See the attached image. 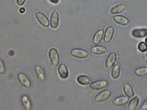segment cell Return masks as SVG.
Listing matches in <instances>:
<instances>
[{
  "mask_svg": "<svg viewBox=\"0 0 147 110\" xmlns=\"http://www.w3.org/2000/svg\"><path fill=\"white\" fill-rule=\"evenodd\" d=\"M129 101V98L126 96H120L114 99L113 104L115 106L122 107L127 105Z\"/></svg>",
  "mask_w": 147,
  "mask_h": 110,
  "instance_id": "cell-9",
  "label": "cell"
},
{
  "mask_svg": "<svg viewBox=\"0 0 147 110\" xmlns=\"http://www.w3.org/2000/svg\"><path fill=\"white\" fill-rule=\"evenodd\" d=\"M71 54L74 57L80 59L86 58L89 56L88 51L82 49H74L71 50Z\"/></svg>",
  "mask_w": 147,
  "mask_h": 110,
  "instance_id": "cell-3",
  "label": "cell"
},
{
  "mask_svg": "<svg viewBox=\"0 0 147 110\" xmlns=\"http://www.w3.org/2000/svg\"><path fill=\"white\" fill-rule=\"evenodd\" d=\"M17 78L20 84L26 88H29L31 87V82L24 74H19L17 76Z\"/></svg>",
  "mask_w": 147,
  "mask_h": 110,
  "instance_id": "cell-7",
  "label": "cell"
},
{
  "mask_svg": "<svg viewBox=\"0 0 147 110\" xmlns=\"http://www.w3.org/2000/svg\"><path fill=\"white\" fill-rule=\"evenodd\" d=\"M22 104L26 110H30L31 108V103L29 98L27 96H24L21 98Z\"/></svg>",
  "mask_w": 147,
  "mask_h": 110,
  "instance_id": "cell-22",
  "label": "cell"
},
{
  "mask_svg": "<svg viewBox=\"0 0 147 110\" xmlns=\"http://www.w3.org/2000/svg\"><path fill=\"white\" fill-rule=\"evenodd\" d=\"M108 85V82L105 80H98L92 82L90 84V87L93 90L98 91L105 88Z\"/></svg>",
  "mask_w": 147,
  "mask_h": 110,
  "instance_id": "cell-4",
  "label": "cell"
},
{
  "mask_svg": "<svg viewBox=\"0 0 147 110\" xmlns=\"http://www.w3.org/2000/svg\"><path fill=\"white\" fill-rule=\"evenodd\" d=\"M132 36L137 38H142L147 36V29H135L132 31Z\"/></svg>",
  "mask_w": 147,
  "mask_h": 110,
  "instance_id": "cell-11",
  "label": "cell"
},
{
  "mask_svg": "<svg viewBox=\"0 0 147 110\" xmlns=\"http://www.w3.org/2000/svg\"><path fill=\"white\" fill-rule=\"evenodd\" d=\"M25 10L24 8H22L21 9H20V13H23L25 12Z\"/></svg>",
  "mask_w": 147,
  "mask_h": 110,
  "instance_id": "cell-29",
  "label": "cell"
},
{
  "mask_svg": "<svg viewBox=\"0 0 147 110\" xmlns=\"http://www.w3.org/2000/svg\"><path fill=\"white\" fill-rule=\"evenodd\" d=\"M138 49L142 53L146 52L147 51V45L144 42H141L138 45Z\"/></svg>",
  "mask_w": 147,
  "mask_h": 110,
  "instance_id": "cell-24",
  "label": "cell"
},
{
  "mask_svg": "<svg viewBox=\"0 0 147 110\" xmlns=\"http://www.w3.org/2000/svg\"><path fill=\"white\" fill-rule=\"evenodd\" d=\"M126 9V5L124 4H120L111 8L110 13L111 15L118 14L122 13Z\"/></svg>",
  "mask_w": 147,
  "mask_h": 110,
  "instance_id": "cell-18",
  "label": "cell"
},
{
  "mask_svg": "<svg viewBox=\"0 0 147 110\" xmlns=\"http://www.w3.org/2000/svg\"><path fill=\"white\" fill-rule=\"evenodd\" d=\"M141 109L142 110H147V100L143 104Z\"/></svg>",
  "mask_w": 147,
  "mask_h": 110,
  "instance_id": "cell-26",
  "label": "cell"
},
{
  "mask_svg": "<svg viewBox=\"0 0 147 110\" xmlns=\"http://www.w3.org/2000/svg\"><path fill=\"white\" fill-rule=\"evenodd\" d=\"M26 0H16V3L19 5L22 6L24 4Z\"/></svg>",
  "mask_w": 147,
  "mask_h": 110,
  "instance_id": "cell-27",
  "label": "cell"
},
{
  "mask_svg": "<svg viewBox=\"0 0 147 110\" xmlns=\"http://www.w3.org/2000/svg\"><path fill=\"white\" fill-rule=\"evenodd\" d=\"M123 91L125 94L129 98H133L134 96V92L132 86L128 83H125L123 86Z\"/></svg>",
  "mask_w": 147,
  "mask_h": 110,
  "instance_id": "cell-17",
  "label": "cell"
},
{
  "mask_svg": "<svg viewBox=\"0 0 147 110\" xmlns=\"http://www.w3.org/2000/svg\"><path fill=\"white\" fill-rule=\"evenodd\" d=\"M111 96V92L109 90H104L98 93L95 97V101L96 103H102L108 101Z\"/></svg>",
  "mask_w": 147,
  "mask_h": 110,
  "instance_id": "cell-2",
  "label": "cell"
},
{
  "mask_svg": "<svg viewBox=\"0 0 147 110\" xmlns=\"http://www.w3.org/2000/svg\"><path fill=\"white\" fill-rule=\"evenodd\" d=\"M120 74V67L118 64L115 65L111 70V75L112 78L117 79L119 77Z\"/></svg>",
  "mask_w": 147,
  "mask_h": 110,
  "instance_id": "cell-21",
  "label": "cell"
},
{
  "mask_svg": "<svg viewBox=\"0 0 147 110\" xmlns=\"http://www.w3.org/2000/svg\"><path fill=\"white\" fill-rule=\"evenodd\" d=\"M59 16L58 12L54 10L51 13L50 19V25L52 28L56 29L58 27L59 24Z\"/></svg>",
  "mask_w": 147,
  "mask_h": 110,
  "instance_id": "cell-6",
  "label": "cell"
},
{
  "mask_svg": "<svg viewBox=\"0 0 147 110\" xmlns=\"http://www.w3.org/2000/svg\"><path fill=\"white\" fill-rule=\"evenodd\" d=\"M49 57L51 65L53 67L58 66L60 62L59 55L57 49L52 48L49 52Z\"/></svg>",
  "mask_w": 147,
  "mask_h": 110,
  "instance_id": "cell-1",
  "label": "cell"
},
{
  "mask_svg": "<svg viewBox=\"0 0 147 110\" xmlns=\"http://www.w3.org/2000/svg\"><path fill=\"white\" fill-rule=\"evenodd\" d=\"M140 102V99L138 97H135L133 98L128 105V108L130 110H135L137 109Z\"/></svg>",
  "mask_w": 147,
  "mask_h": 110,
  "instance_id": "cell-20",
  "label": "cell"
},
{
  "mask_svg": "<svg viewBox=\"0 0 147 110\" xmlns=\"http://www.w3.org/2000/svg\"><path fill=\"white\" fill-rule=\"evenodd\" d=\"M115 30L112 26H109L107 28L104 37V40L106 43H110L113 38Z\"/></svg>",
  "mask_w": 147,
  "mask_h": 110,
  "instance_id": "cell-10",
  "label": "cell"
},
{
  "mask_svg": "<svg viewBox=\"0 0 147 110\" xmlns=\"http://www.w3.org/2000/svg\"><path fill=\"white\" fill-rule=\"evenodd\" d=\"M58 72L59 76L62 79H67L69 76L68 69L65 64H61L58 68Z\"/></svg>",
  "mask_w": 147,
  "mask_h": 110,
  "instance_id": "cell-15",
  "label": "cell"
},
{
  "mask_svg": "<svg viewBox=\"0 0 147 110\" xmlns=\"http://www.w3.org/2000/svg\"><path fill=\"white\" fill-rule=\"evenodd\" d=\"M91 52L96 55H101L106 53L108 52V49L105 46L96 45L93 46L91 49Z\"/></svg>",
  "mask_w": 147,
  "mask_h": 110,
  "instance_id": "cell-13",
  "label": "cell"
},
{
  "mask_svg": "<svg viewBox=\"0 0 147 110\" xmlns=\"http://www.w3.org/2000/svg\"><path fill=\"white\" fill-rule=\"evenodd\" d=\"M5 72V68L4 63L1 59H0V74H3Z\"/></svg>",
  "mask_w": 147,
  "mask_h": 110,
  "instance_id": "cell-25",
  "label": "cell"
},
{
  "mask_svg": "<svg viewBox=\"0 0 147 110\" xmlns=\"http://www.w3.org/2000/svg\"><path fill=\"white\" fill-rule=\"evenodd\" d=\"M35 17L37 21L42 26L45 28H47L49 26L50 22L48 17L44 13L41 12H37L35 14Z\"/></svg>",
  "mask_w": 147,
  "mask_h": 110,
  "instance_id": "cell-5",
  "label": "cell"
},
{
  "mask_svg": "<svg viewBox=\"0 0 147 110\" xmlns=\"http://www.w3.org/2000/svg\"><path fill=\"white\" fill-rule=\"evenodd\" d=\"M50 2L53 4H57L58 3L59 0H49Z\"/></svg>",
  "mask_w": 147,
  "mask_h": 110,
  "instance_id": "cell-28",
  "label": "cell"
},
{
  "mask_svg": "<svg viewBox=\"0 0 147 110\" xmlns=\"http://www.w3.org/2000/svg\"><path fill=\"white\" fill-rule=\"evenodd\" d=\"M135 74L137 76L143 77L147 76V67H144L137 68L135 71Z\"/></svg>",
  "mask_w": 147,
  "mask_h": 110,
  "instance_id": "cell-23",
  "label": "cell"
},
{
  "mask_svg": "<svg viewBox=\"0 0 147 110\" xmlns=\"http://www.w3.org/2000/svg\"><path fill=\"white\" fill-rule=\"evenodd\" d=\"M114 22L122 26H127L129 24V20L127 17L122 15H115L113 17Z\"/></svg>",
  "mask_w": 147,
  "mask_h": 110,
  "instance_id": "cell-12",
  "label": "cell"
},
{
  "mask_svg": "<svg viewBox=\"0 0 147 110\" xmlns=\"http://www.w3.org/2000/svg\"><path fill=\"white\" fill-rule=\"evenodd\" d=\"M34 71L38 79L42 82L44 81L45 74L42 67L40 65H36L34 67Z\"/></svg>",
  "mask_w": 147,
  "mask_h": 110,
  "instance_id": "cell-16",
  "label": "cell"
},
{
  "mask_svg": "<svg viewBox=\"0 0 147 110\" xmlns=\"http://www.w3.org/2000/svg\"><path fill=\"white\" fill-rule=\"evenodd\" d=\"M77 81L79 84L84 86H88L91 82L89 77L84 75H80L78 77Z\"/></svg>",
  "mask_w": 147,
  "mask_h": 110,
  "instance_id": "cell-19",
  "label": "cell"
},
{
  "mask_svg": "<svg viewBox=\"0 0 147 110\" xmlns=\"http://www.w3.org/2000/svg\"><path fill=\"white\" fill-rule=\"evenodd\" d=\"M104 34V30L100 29L97 30L92 38V43L95 45H97L100 43L103 39Z\"/></svg>",
  "mask_w": 147,
  "mask_h": 110,
  "instance_id": "cell-14",
  "label": "cell"
},
{
  "mask_svg": "<svg viewBox=\"0 0 147 110\" xmlns=\"http://www.w3.org/2000/svg\"><path fill=\"white\" fill-rule=\"evenodd\" d=\"M145 43H146V44L147 45V38H146V39H145Z\"/></svg>",
  "mask_w": 147,
  "mask_h": 110,
  "instance_id": "cell-30",
  "label": "cell"
},
{
  "mask_svg": "<svg viewBox=\"0 0 147 110\" xmlns=\"http://www.w3.org/2000/svg\"><path fill=\"white\" fill-rule=\"evenodd\" d=\"M116 60H117L116 54L114 52L110 53L106 60V67L108 69L111 68L115 64Z\"/></svg>",
  "mask_w": 147,
  "mask_h": 110,
  "instance_id": "cell-8",
  "label": "cell"
}]
</instances>
